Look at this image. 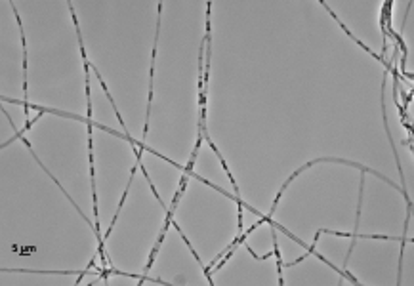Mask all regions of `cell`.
Instances as JSON below:
<instances>
[{
  "label": "cell",
  "instance_id": "6da1fadb",
  "mask_svg": "<svg viewBox=\"0 0 414 286\" xmlns=\"http://www.w3.org/2000/svg\"><path fill=\"white\" fill-rule=\"evenodd\" d=\"M271 227H273V254H275V257H277V271H279V285L283 286L285 285V279H283V259H281V252H279V244H277V227L271 223Z\"/></svg>",
  "mask_w": 414,
  "mask_h": 286
}]
</instances>
